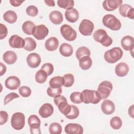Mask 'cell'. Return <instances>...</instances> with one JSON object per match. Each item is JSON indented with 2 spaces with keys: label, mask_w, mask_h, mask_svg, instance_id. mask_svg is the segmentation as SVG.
<instances>
[{
  "label": "cell",
  "mask_w": 134,
  "mask_h": 134,
  "mask_svg": "<svg viewBox=\"0 0 134 134\" xmlns=\"http://www.w3.org/2000/svg\"><path fill=\"white\" fill-rule=\"evenodd\" d=\"M24 1H20V0H10L9 2L10 4L15 7H17L20 6Z\"/></svg>",
  "instance_id": "47"
},
{
  "label": "cell",
  "mask_w": 134,
  "mask_h": 134,
  "mask_svg": "<svg viewBox=\"0 0 134 134\" xmlns=\"http://www.w3.org/2000/svg\"><path fill=\"white\" fill-rule=\"evenodd\" d=\"M63 77L64 80V83L63 85L64 86L66 87H69L73 85L74 82V77L73 74L68 73L65 74Z\"/></svg>",
  "instance_id": "37"
},
{
  "label": "cell",
  "mask_w": 134,
  "mask_h": 134,
  "mask_svg": "<svg viewBox=\"0 0 134 134\" xmlns=\"http://www.w3.org/2000/svg\"><path fill=\"white\" fill-rule=\"evenodd\" d=\"M59 42L58 39L54 37H51L46 40L44 46L46 49L50 51L56 50L59 47Z\"/></svg>",
  "instance_id": "22"
},
{
  "label": "cell",
  "mask_w": 134,
  "mask_h": 134,
  "mask_svg": "<svg viewBox=\"0 0 134 134\" xmlns=\"http://www.w3.org/2000/svg\"><path fill=\"white\" fill-rule=\"evenodd\" d=\"M9 44L13 48H23L25 46V39L17 35L12 36L9 39Z\"/></svg>",
  "instance_id": "15"
},
{
  "label": "cell",
  "mask_w": 134,
  "mask_h": 134,
  "mask_svg": "<svg viewBox=\"0 0 134 134\" xmlns=\"http://www.w3.org/2000/svg\"><path fill=\"white\" fill-rule=\"evenodd\" d=\"M0 125H2L7 121L8 115L6 111L1 110L0 111Z\"/></svg>",
  "instance_id": "46"
},
{
  "label": "cell",
  "mask_w": 134,
  "mask_h": 134,
  "mask_svg": "<svg viewBox=\"0 0 134 134\" xmlns=\"http://www.w3.org/2000/svg\"><path fill=\"white\" fill-rule=\"evenodd\" d=\"M121 45L126 51L132 50L134 46L133 38L128 35L124 37L121 40Z\"/></svg>",
  "instance_id": "20"
},
{
  "label": "cell",
  "mask_w": 134,
  "mask_h": 134,
  "mask_svg": "<svg viewBox=\"0 0 134 134\" xmlns=\"http://www.w3.org/2000/svg\"><path fill=\"white\" fill-rule=\"evenodd\" d=\"M3 60L8 64H13L16 61L17 57L15 52L12 51H6L3 55Z\"/></svg>",
  "instance_id": "25"
},
{
  "label": "cell",
  "mask_w": 134,
  "mask_h": 134,
  "mask_svg": "<svg viewBox=\"0 0 134 134\" xmlns=\"http://www.w3.org/2000/svg\"><path fill=\"white\" fill-rule=\"evenodd\" d=\"M3 18L5 21L9 23H15L17 19V15L13 10H7L3 15Z\"/></svg>",
  "instance_id": "29"
},
{
  "label": "cell",
  "mask_w": 134,
  "mask_h": 134,
  "mask_svg": "<svg viewBox=\"0 0 134 134\" xmlns=\"http://www.w3.org/2000/svg\"><path fill=\"white\" fill-rule=\"evenodd\" d=\"M41 69L46 72L48 76L50 75L53 72V65L50 63H46L42 65Z\"/></svg>",
  "instance_id": "43"
},
{
  "label": "cell",
  "mask_w": 134,
  "mask_h": 134,
  "mask_svg": "<svg viewBox=\"0 0 134 134\" xmlns=\"http://www.w3.org/2000/svg\"><path fill=\"white\" fill-rule=\"evenodd\" d=\"M64 80L63 77L60 76H57L51 78L49 81L50 86L52 88H57L61 87L64 85Z\"/></svg>",
  "instance_id": "27"
},
{
  "label": "cell",
  "mask_w": 134,
  "mask_h": 134,
  "mask_svg": "<svg viewBox=\"0 0 134 134\" xmlns=\"http://www.w3.org/2000/svg\"><path fill=\"white\" fill-rule=\"evenodd\" d=\"M133 105H131L129 108V109H128V113H129V116H130L131 117V118H133Z\"/></svg>",
  "instance_id": "50"
},
{
  "label": "cell",
  "mask_w": 134,
  "mask_h": 134,
  "mask_svg": "<svg viewBox=\"0 0 134 134\" xmlns=\"http://www.w3.org/2000/svg\"><path fill=\"white\" fill-rule=\"evenodd\" d=\"M19 96L15 93H9L4 98V105H6L7 103L10 102V101H12L14 99L16 98H19Z\"/></svg>",
  "instance_id": "44"
},
{
  "label": "cell",
  "mask_w": 134,
  "mask_h": 134,
  "mask_svg": "<svg viewBox=\"0 0 134 134\" xmlns=\"http://www.w3.org/2000/svg\"><path fill=\"white\" fill-rule=\"evenodd\" d=\"M62 88L59 87L57 88H52L50 86L48 87L47 90V94L52 97H55L58 95H60L62 93Z\"/></svg>",
  "instance_id": "39"
},
{
  "label": "cell",
  "mask_w": 134,
  "mask_h": 134,
  "mask_svg": "<svg viewBox=\"0 0 134 134\" xmlns=\"http://www.w3.org/2000/svg\"><path fill=\"white\" fill-rule=\"evenodd\" d=\"M102 22L105 26L114 31L119 30L121 27L119 20L111 14L105 15L102 19Z\"/></svg>",
  "instance_id": "4"
},
{
  "label": "cell",
  "mask_w": 134,
  "mask_h": 134,
  "mask_svg": "<svg viewBox=\"0 0 134 134\" xmlns=\"http://www.w3.org/2000/svg\"><path fill=\"white\" fill-rule=\"evenodd\" d=\"M53 110L54 108L51 104L44 103L39 108V114L42 118H46L53 114Z\"/></svg>",
  "instance_id": "17"
},
{
  "label": "cell",
  "mask_w": 134,
  "mask_h": 134,
  "mask_svg": "<svg viewBox=\"0 0 134 134\" xmlns=\"http://www.w3.org/2000/svg\"><path fill=\"white\" fill-rule=\"evenodd\" d=\"M65 17L66 19L70 23H75L79 17L78 11L74 8H70L65 12Z\"/></svg>",
  "instance_id": "21"
},
{
  "label": "cell",
  "mask_w": 134,
  "mask_h": 134,
  "mask_svg": "<svg viewBox=\"0 0 134 134\" xmlns=\"http://www.w3.org/2000/svg\"><path fill=\"white\" fill-rule=\"evenodd\" d=\"M70 98L71 102L74 104H80L82 103L81 98V93L79 92H74L71 93Z\"/></svg>",
  "instance_id": "41"
},
{
  "label": "cell",
  "mask_w": 134,
  "mask_h": 134,
  "mask_svg": "<svg viewBox=\"0 0 134 134\" xmlns=\"http://www.w3.org/2000/svg\"><path fill=\"white\" fill-rule=\"evenodd\" d=\"M79 115V108L74 106L71 105V109L70 112L66 115L65 117L70 119H76Z\"/></svg>",
  "instance_id": "38"
},
{
  "label": "cell",
  "mask_w": 134,
  "mask_h": 134,
  "mask_svg": "<svg viewBox=\"0 0 134 134\" xmlns=\"http://www.w3.org/2000/svg\"><path fill=\"white\" fill-rule=\"evenodd\" d=\"M25 124V117L24 114L20 112L14 113L11 118V125L17 130L22 129Z\"/></svg>",
  "instance_id": "6"
},
{
  "label": "cell",
  "mask_w": 134,
  "mask_h": 134,
  "mask_svg": "<svg viewBox=\"0 0 134 134\" xmlns=\"http://www.w3.org/2000/svg\"><path fill=\"white\" fill-rule=\"evenodd\" d=\"M75 54L76 58L79 60L81 58L84 56H90L91 55V52L88 48L83 46L77 49Z\"/></svg>",
  "instance_id": "32"
},
{
  "label": "cell",
  "mask_w": 134,
  "mask_h": 134,
  "mask_svg": "<svg viewBox=\"0 0 134 134\" xmlns=\"http://www.w3.org/2000/svg\"><path fill=\"white\" fill-rule=\"evenodd\" d=\"M60 32L62 37L65 40L69 41H74L77 37L76 31L67 24H64L61 27Z\"/></svg>",
  "instance_id": "7"
},
{
  "label": "cell",
  "mask_w": 134,
  "mask_h": 134,
  "mask_svg": "<svg viewBox=\"0 0 134 134\" xmlns=\"http://www.w3.org/2000/svg\"><path fill=\"white\" fill-rule=\"evenodd\" d=\"M110 125L114 129H119L122 126L121 119L118 116H114L110 120Z\"/></svg>",
  "instance_id": "35"
},
{
  "label": "cell",
  "mask_w": 134,
  "mask_h": 134,
  "mask_svg": "<svg viewBox=\"0 0 134 134\" xmlns=\"http://www.w3.org/2000/svg\"><path fill=\"white\" fill-rule=\"evenodd\" d=\"M0 39L2 40L6 37L8 34V30L5 25L0 24Z\"/></svg>",
  "instance_id": "45"
},
{
  "label": "cell",
  "mask_w": 134,
  "mask_h": 134,
  "mask_svg": "<svg viewBox=\"0 0 134 134\" xmlns=\"http://www.w3.org/2000/svg\"><path fill=\"white\" fill-rule=\"evenodd\" d=\"M28 65L31 68H36L41 63L40 56L37 53H31L28 55L26 58Z\"/></svg>",
  "instance_id": "12"
},
{
  "label": "cell",
  "mask_w": 134,
  "mask_h": 134,
  "mask_svg": "<svg viewBox=\"0 0 134 134\" xmlns=\"http://www.w3.org/2000/svg\"><path fill=\"white\" fill-rule=\"evenodd\" d=\"M101 109L105 114L110 115L115 111V106L111 100L106 99L101 104Z\"/></svg>",
  "instance_id": "19"
},
{
  "label": "cell",
  "mask_w": 134,
  "mask_h": 134,
  "mask_svg": "<svg viewBox=\"0 0 134 134\" xmlns=\"http://www.w3.org/2000/svg\"><path fill=\"white\" fill-rule=\"evenodd\" d=\"M123 55V51L119 47H114L106 51L104 55L105 61L109 63H114L119 61Z\"/></svg>",
  "instance_id": "2"
},
{
  "label": "cell",
  "mask_w": 134,
  "mask_h": 134,
  "mask_svg": "<svg viewBox=\"0 0 134 134\" xmlns=\"http://www.w3.org/2000/svg\"><path fill=\"white\" fill-rule=\"evenodd\" d=\"M49 30L44 25H39L34 27L32 35L38 40L44 39L48 35Z\"/></svg>",
  "instance_id": "11"
},
{
  "label": "cell",
  "mask_w": 134,
  "mask_h": 134,
  "mask_svg": "<svg viewBox=\"0 0 134 134\" xmlns=\"http://www.w3.org/2000/svg\"><path fill=\"white\" fill-rule=\"evenodd\" d=\"M112 90L113 85L111 83L108 81H104L98 85L97 92L99 93L102 99H104L109 96Z\"/></svg>",
  "instance_id": "8"
},
{
  "label": "cell",
  "mask_w": 134,
  "mask_h": 134,
  "mask_svg": "<svg viewBox=\"0 0 134 134\" xmlns=\"http://www.w3.org/2000/svg\"><path fill=\"white\" fill-rule=\"evenodd\" d=\"M122 0H106L103 3V7L107 11H113L122 4Z\"/></svg>",
  "instance_id": "18"
},
{
  "label": "cell",
  "mask_w": 134,
  "mask_h": 134,
  "mask_svg": "<svg viewBox=\"0 0 134 134\" xmlns=\"http://www.w3.org/2000/svg\"><path fill=\"white\" fill-rule=\"evenodd\" d=\"M35 27V24L30 20L25 21L22 25V30L26 35H32V30Z\"/></svg>",
  "instance_id": "31"
},
{
  "label": "cell",
  "mask_w": 134,
  "mask_h": 134,
  "mask_svg": "<svg viewBox=\"0 0 134 134\" xmlns=\"http://www.w3.org/2000/svg\"><path fill=\"white\" fill-rule=\"evenodd\" d=\"M129 66L125 62H120L116 65L115 67V73L119 77L126 76L129 72Z\"/></svg>",
  "instance_id": "23"
},
{
  "label": "cell",
  "mask_w": 134,
  "mask_h": 134,
  "mask_svg": "<svg viewBox=\"0 0 134 134\" xmlns=\"http://www.w3.org/2000/svg\"><path fill=\"white\" fill-rule=\"evenodd\" d=\"M49 19L55 25H59L61 24L63 20L62 13L58 10H53L49 14Z\"/></svg>",
  "instance_id": "24"
},
{
  "label": "cell",
  "mask_w": 134,
  "mask_h": 134,
  "mask_svg": "<svg viewBox=\"0 0 134 134\" xmlns=\"http://www.w3.org/2000/svg\"><path fill=\"white\" fill-rule=\"evenodd\" d=\"M44 2L46 4L49 6L53 7L55 6V2L53 0H45Z\"/></svg>",
  "instance_id": "49"
},
{
  "label": "cell",
  "mask_w": 134,
  "mask_h": 134,
  "mask_svg": "<svg viewBox=\"0 0 134 134\" xmlns=\"http://www.w3.org/2000/svg\"><path fill=\"white\" fill-rule=\"evenodd\" d=\"M64 131L67 134H82L83 128L80 124L69 123L64 127Z\"/></svg>",
  "instance_id": "13"
},
{
  "label": "cell",
  "mask_w": 134,
  "mask_h": 134,
  "mask_svg": "<svg viewBox=\"0 0 134 134\" xmlns=\"http://www.w3.org/2000/svg\"><path fill=\"white\" fill-rule=\"evenodd\" d=\"M81 98L83 103L85 104L92 103L96 104L102 99L99 93L97 91L91 90H84L81 93Z\"/></svg>",
  "instance_id": "1"
},
{
  "label": "cell",
  "mask_w": 134,
  "mask_h": 134,
  "mask_svg": "<svg viewBox=\"0 0 134 134\" xmlns=\"http://www.w3.org/2000/svg\"><path fill=\"white\" fill-rule=\"evenodd\" d=\"M94 28V24L90 20L83 19L79 27L80 32L83 36H91Z\"/></svg>",
  "instance_id": "9"
},
{
  "label": "cell",
  "mask_w": 134,
  "mask_h": 134,
  "mask_svg": "<svg viewBox=\"0 0 134 134\" xmlns=\"http://www.w3.org/2000/svg\"><path fill=\"white\" fill-rule=\"evenodd\" d=\"M93 38L96 42L100 43L104 47H109L113 43L112 39L103 29L96 30L93 34Z\"/></svg>",
  "instance_id": "3"
},
{
  "label": "cell",
  "mask_w": 134,
  "mask_h": 134,
  "mask_svg": "<svg viewBox=\"0 0 134 134\" xmlns=\"http://www.w3.org/2000/svg\"><path fill=\"white\" fill-rule=\"evenodd\" d=\"M53 101L60 111L65 116L70 112L71 105L68 103L66 98L63 96L60 95L54 97Z\"/></svg>",
  "instance_id": "5"
},
{
  "label": "cell",
  "mask_w": 134,
  "mask_h": 134,
  "mask_svg": "<svg viewBox=\"0 0 134 134\" xmlns=\"http://www.w3.org/2000/svg\"><path fill=\"white\" fill-rule=\"evenodd\" d=\"M92 65V60L90 56H84L79 60V66L83 70L89 69Z\"/></svg>",
  "instance_id": "28"
},
{
  "label": "cell",
  "mask_w": 134,
  "mask_h": 134,
  "mask_svg": "<svg viewBox=\"0 0 134 134\" xmlns=\"http://www.w3.org/2000/svg\"><path fill=\"white\" fill-rule=\"evenodd\" d=\"M5 85L7 88L10 90H15L19 87L20 81L17 76H10L7 77L5 80Z\"/></svg>",
  "instance_id": "16"
},
{
  "label": "cell",
  "mask_w": 134,
  "mask_h": 134,
  "mask_svg": "<svg viewBox=\"0 0 134 134\" xmlns=\"http://www.w3.org/2000/svg\"><path fill=\"white\" fill-rule=\"evenodd\" d=\"M1 64V70H0V76H2L5 73L6 71V66L3 64L2 62H0Z\"/></svg>",
  "instance_id": "48"
},
{
  "label": "cell",
  "mask_w": 134,
  "mask_h": 134,
  "mask_svg": "<svg viewBox=\"0 0 134 134\" xmlns=\"http://www.w3.org/2000/svg\"><path fill=\"white\" fill-rule=\"evenodd\" d=\"M26 13L30 16L35 17L38 14V9L37 7L34 5H30L28 6L26 10Z\"/></svg>",
  "instance_id": "42"
},
{
  "label": "cell",
  "mask_w": 134,
  "mask_h": 134,
  "mask_svg": "<svg viewBox=\"0 0 134 134\" xmlns=\"http://www.w3.org/2000/svg\"><path fill=\"white\" fill-rule=\"evenodd\" d=\"M37 46V43L35 40L31 37H27L25 39L24 49L28 51H31L35 49Z\"/></svg>",
  "instance_id": "30"
},
{
  "label": "cell",
  "mask_w": 134,
  "mask_h": 134,
  "mask_svg": "<svg viewBox=\"0 0 134 134\" xmlns=\"http://www.w3.org/2000/svg\"><path fill=\"white\" fill-rule=\"evenodd\" d=\"M19 93L23 97H28L31 95V90L27 86H22L19 88Z\"/></svg>",
  "instance_id": "40"
},
{
  "label": "cell",
  "mask_w": 134,
  "mask_h": 134,
  "mask_svg": "<svg viewBox=\"0 0 134 134\" xmlns=\"http://www.w3.org/2000/svg\"><path fill=\"white\" fill-rule=\"evenodd\" d=\"M48 77V75L45 71L40 69L38 70L35 75V80L38 83H44Z\"/></svg>",
  "instance_id": "33"
},
{
  "label": "cell",
  "mask_w": 134,
  "mask_h": 134,
  "mask_svg": "<svg viewBox=\"0 0 134 134\" xmlns=\"http://www.w3.org/2000/svg\"><path fill=\"white\" fill-rule=\"evenodd\" d=\"M28 123L30 127L31 133H41L40 129L41 121L37 116L30 115L28 119Z\"/></svg>",
  "instance_id": "10"
},
{
  "label": "cell",
  "mask_w": 134,
  "mask_h": 134,
  "mask_svg": "<svg viewBox=\"0 0 134 134\" xmlns=\"http://www.w3.org/2000/svg\"><path fill=\"white\" fill-rule=\"evenodd\" d=\"M57 4L60 7L68 9L74 6V2L73 0H58Z\"/></svg>",
  "instance_id": "34"
},
{
  "label": "cell",
  "mask_w": 134,
  "mask_h": 134,
  "mask_svg": "<svg viewBox=\"0 0 134 134\" xmlns=\"http://www.w3.org/2000/svg\"><path fill=\"white\" fill-rule=\"evenodd\" d=\"M49 130L51 134H60L62 132V127L58 122H53L50 124Z\"/></svg>",
  "instance_id": "36"
},
{
  "label": "cell",
  "mask_w": 134,
  "mask_h": 134,
  "mask_svg": "<svg viewBox=\"0 0 134 134\" xmlns=\"http://www.w3.org/2000/svg\"><path fill=\"white\" fill-rule=\"evenodd\" d=\"M119 12L120 14L124 17L130 19H134V9L128 4H122L119 6Z\"/></svg>",
  "instance_id": "14"
},
{
  "label": "cell",
  "mask_w": 134,
  "mask_h": 134,
  "mask_svg": "<svg viewBox=\"0 0 134 134\" xmlns=\"http://www.w3.org/2000/svg\"><path fill=\"white\" fill-rule=\"evenodd\" d=\"M59 51L61 55L64 57H68L73 54V50L72 47L66 43H62L59 48Z\"/></svg>",
  "instance_id": "26"
}]
</instances>
